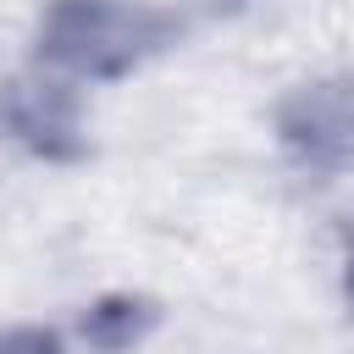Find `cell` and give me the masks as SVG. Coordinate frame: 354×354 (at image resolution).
Listing matches in <instances>:
<instances>
[{
    "label": "cell",
    "mask_w": 354,
    "mask_h": 354,
    "mask_svg": "<svg viewBox=\"0 0 354 354\" xmlns=\"http://www.w3.org/2000/svg\"><path fill=\"white\" fill-rule=\"evenodd\" d=\"M171 17L133 0H55L39 28V61L72 77H122L171 39Z\"/></svg>",
    "instance_id": "1"
},
{
    "label": "cell",
    "mask_w": 354,
    "mask_h": 354,
    "mask_svg": "<svg viewBox=\"0 0 354 354\" xmlns=\"http://www.w3.org/2000/svg\"><path fill=\"white\" fill-rule=\"evenodd\" d=\"M288 138L310 160H348L354 155V88H310L288 116Z\"/></svg>",
    "instance_id": "2"
},
{
    "label": "cell",
    "mask_w": 354,
    "mask_h": 354,
    "mask_svg": "<svg viewBox=\"0 0 354 354\" xmlns=\"http://www.w3.org/2000/svg\"><path fill=\"white\" fill-rule=\"evenodd\" d=\"M149 321V310L144 304H133V299H105L100 310H88V321H83V332L100 343V348H127L133 337H138V326Z\"/></svg>",
    "instance_id": "3"
},
{
    "label": "cell",
    "mask_w": 354,
    "mask_h": 354,
    "mask_svg": "<svg viewBox=\"0 0 354 354\" xmlns=\"http://www.w3.org/2000/svg\"><path fill=\"white\" fill-rule=\"evenodd\" d=\"M0 354H61V343L50 332H6L0 337Z\"/></svg>",
    "instance_id": "4"
},
{
    "label": "cell",
    "mask_w": 354,
    "mask_h": 354,
    "mask_svg": "<svg viewBox=\"0 0 354 354\" xmlns=\"http://www.w3.org/2000/svg\"><path fill=\"white\" fill-rule=\"evenodd\" d=\"M348 288H354V282H348Z\"/></svg>",
    "instance_id": "5"
}]
</instances>
